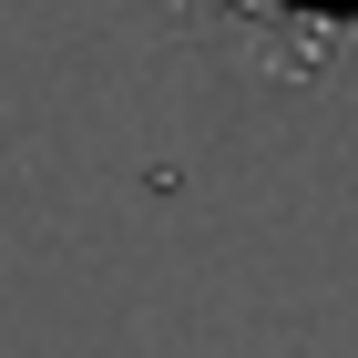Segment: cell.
<instances>
[{
	"mask_svg": "<svg viewBox=\"0 0 358 358\" xmlns=\"http://www.w3.org/2000/svg\"><path fill=\"white\" fill-rule=\"evenodd\" d=\"M256 10H307V41H317V21H358V0H256Z\"/></svg>",
	"mask_w": 358,
	"mask_h": 358,
	"instance_id": "obj_1",
	"label": "cell"
}]
</instances>
